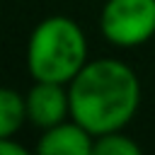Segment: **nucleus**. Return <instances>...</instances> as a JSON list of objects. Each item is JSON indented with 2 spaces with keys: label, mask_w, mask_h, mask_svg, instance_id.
Segmentation results:
<instances>
[{
  "label": "nucleus",
  "mask_w": 155,
  "mask_h": 155,
  "mask_svg": "<svg viewBox=\"0 0 155 155\" xmlns=\"http://www.w3.org/2000/svg\"><path fill=\"white\" fill-rule=\"evenodd\" d=\"M70 119L94 138L124 131L140 107V80L136 70L116 58H94L68 82Z\"/></svg>",
  "instance_id": "1"
},
{
  "label": "nucleus",
  "mask_w": 155,
  "mask_h": 155,
  "mask_svg": "<svg viewBox=\"0 0 155 155\" xmlns=\"http://www.w3.org/2000/svg\"><path fill=\"white\" fill-rule=\"evenodd\" d=\"M90 61L82 27L65 15L44 17L27 41V70L31 80L68 85Z\"/></svg>",
  "instance_id": "2"
},
{
  "label": "nucleus",
  "mask_w": 155,
  "mask_h": 155,
  "mask_svg": "<svg viewBox=\"0 0 155 155\" xmlns=\"http://www.w3.org/2000/svg\"><path fill=\"white\" fill-rule=\"evenodd\" d=\"M99 31L116 48H136L155 36V0H107Z\"/></svg>",
  "instance_id": "3"
},
{
  "label": "nucleus",
  "mask_w": 155,
  "mask_h": 155,
  "mask_svg": "<svg viewBox=\"0 0 155 155\" xmlns=\"http://www.w3.org/2000/svg\"><path fill=\"white\" fill-rule=\"evenodd\" d=\"M24 99H27V119H29V124L41 128V131L70 119L68 85L34 80V85L29 87Z\"/></svg>",
  "instance_id": "4"
},
{
  "label": "nucleus",
  "mask_w": 155,
  "mask_h": 155,
  "mask_svg": "<svg viewBox=\"0 0 155 155\" xmlns=\"http://www.w3.org/2000/svg\"><path fill=\"white\" fill-rule=\"evenodd\" d=\"M36 153L41 155H92L94 136L78 124L75 119H65L51 128H44L36 140Z\"/></svg>",
  "instance_id": "5"
},
{
  "label": "nucleus",
  "mask_w": 155,
  "mask_h": 155,
  "mask_svg": "<svg viewBox=\"0 0 155 155\" xmlns=\"http://www.w3.org/2000/svg\"><path fill=\"white\" fill-rule=\"evenodd\" d=\"M27 99L12 87L0 90V138H12L27 124Z\"/></svg>",
  "instance_id": "6"
},
{
  "label": "nucleus",
  "mask_w": 155,
  "mask_h": 155,
  "mask_svg": "<svg viewBox=\"0 0 155 155\" xmlns=\"http://www.w3.org/2000/svg\"><path fill=\"white\" fill-rule=\"evenodd\" d=\"M97 155H140V145L124 131H111L94 138Z\"/></svg>",
  "instance_id": "7"
},
{
  "label": "nucleus",
  "mask_w": 155,
  "mask_h": 155,
  "mask_svg": "<svg viewBox=\"0 0 155 155\" xmlns=\"http://www.w3.org/2000/svg\"><path fill=\"white\" fill-rule=\"evenodd\" d=\"M0 153L2 155H27V148L15 143L12 138H0Z\"/></svg>",
  "instance_id": "8"
}]
</instances>
